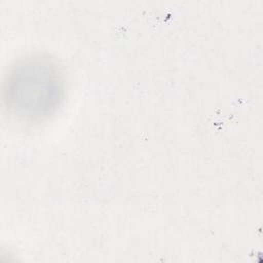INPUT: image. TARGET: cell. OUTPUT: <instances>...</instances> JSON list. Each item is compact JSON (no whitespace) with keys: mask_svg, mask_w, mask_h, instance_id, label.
I'll use <instances>...</instances> for the list:
<instances>
[{"mask_svg":"<svg viewBox=\"0 0 263 263\" xmlns=\"http://www.w3.org/2000/svg\"><path fill=\"white\" fill-rule=\"evenodd\" d=\"M65 97V80L48 57L33 54L16 62L3 82V102L18 119L40 121L52 115Z\"/></svg>","mask_w":263,"mask_h":263,"instance_id":"6da1fadb","label":"cell"}]
</instances>
